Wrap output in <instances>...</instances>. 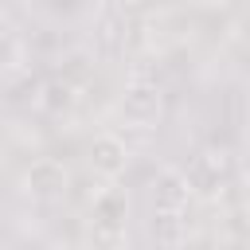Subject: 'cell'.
I'll use <instances>...</instances> for the list:
<instances>
[{"mask_svg": "<svg viewBox=\"0 0 250 250\" xmlns=\"http://www.w3.org/2000/svg\"><path fill=\"white\" fill-rule=\"evenodd\" d=\"M39 105H43L47 113H66V109L74 105V86H70V82H62V78L47 82V86H43V94H39Z\"/></svg>", "mask_w": 250, "mask_h": 250, "instance_id": "cell-8", "label": "cell"}, {"mask_svg": "<svg viewBox=\"0 0 250 250\" xmlns=\"http://www.w3.org/2000/svg\"><path fill=\"white\" fill-rule=\"evenodd\" d=\"M148 234H152V242H156V246L176 250V246L184 242V234H188V219H184V211H152Z\"/></svg>", "mask_w": 250, "mask_h": 250, "instance_id": "cell-7", "label": "cell"}, {"mask_svg": "<svg viewBox=\"0 0 250 250\" xmlns=\"http://www.w3.org/2000/svg\"><path fill=\"white\" fill-rule=\"evenodd\" d=\"M129 156L133 152H129L125 137H117V133H98L90 141V168L98 176H105V180H117L129 168Z\"/></svg>", "mask_w": 250, "mask_h": 250, "instance_id": "cell-5", "label": "cell"}, {"mask_svg": "<svg viewBox=\"0 0 250 250\" xmlns=\"http://www.w3.org/2000/svg\"><path fill=\"white\" fill-rule=\"evenodd\" d=\"M125 219H129V195L121 188H102L90 203V223H86L90 246L94 250H121Z\"/></svg>", "mask_w": 250, "mask_h": 250, "instance_id": "cell-1", "label": "cell"}, {"mask_svg": "<svg viewBox=\"0 0 250 250\" xmlns=\"http://www.w3.org/2000/svg\"><path fill=\"white\" fill-rule=\"evenodd\" d=\"M184 176V188L195 191V195H219L227 176H230V156L223 148H203L188 160V168L180 172Z\"/></svg>", "mask_w": 250, "mask_h": 250, "instance_id": "cell-2", "label": "cell"}, {"mask_svg": "<svg viewBox=\"0 0 250 250\" xmlns=\"http://www.w3.org/2000/svg\"><path fill=\"white\" fill-rule=\"evenodd\" d=\"M160 105H164V94H160V86L152 82V78H129L125 82V90H121V98H117V109L133 121V125H148V121H156L160 117Z\"/></svg>", "mask_w": 250, "mask_h": 250, "instance_id": "cell-3", "label": "cell"}, {"mask_svg": "<svg viewBox=\"0 0 250 250\" xmlns=\"http://www.w3.org/2000/svg\"><path fill=\"white\" fill-rule=\"evenodd\" d=\"M20 66H23V39L8 23H0V74L20 70Z\"/></svg>", "mask_w": 250, "mask_h": 250, "instance_id": "cell-9", "label": "cell"}, {"mask_svg": "<svg viewBox=\"0 0 250 250\" xmlns=\"http://www.w3.org/2000/svg\"><path fill=\"white\" fill-rule=\"evenodd\" d=\"M188 199L191 191L184 188L180 168H164L152 180V211H188Z\"/></svg>", "mask_w": 250, "mask_h": 250, "instance_id": "cell-6", "label": "cell"}, {"mask_svg": "<svg viewBox=\"0 0 250 250\" xmlns=\"http://www.w3.org/2000/svg\"><path fill=\"white\" fill-rule=\"evenodd\" d=\"M66 184H70V172H66V164L55 160V156H39V160H31V168L23 172V191H27L31 199H59V195L66 191Z\"/></svg>", "mask_w": 250, "mask_h": 250, "instance_id": "cell-4", "label": "cell"}]
</instances>
